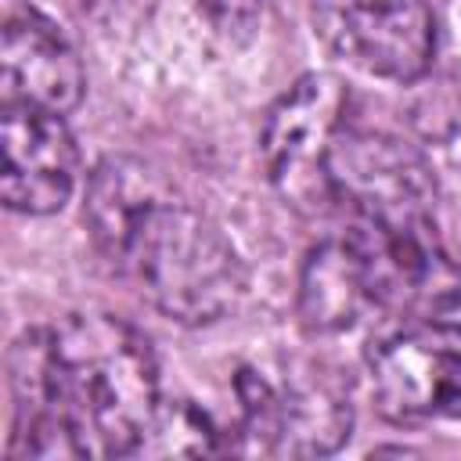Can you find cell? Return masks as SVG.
Wrapping results in <instances>:
<instances>
[{"mask_svg":"<svg viewBox=\"0 0 461 461\" xmlns=\"http://www.w3.org/2000/svg\"><path fill=\"white\" fill-rule=\"evenodd\" d=\"M367 385L396 425L461 421V324L429 317L382 339L367 357Z\"/></svg>","mask_w":461,"mask_h":461,"instance_id":"cell-7","label":"cell"},{"mask_svg":"<svg viewBox=\"0 0 461 461\" xmlns=\"http://www.w3.org/2000/svg\"><path fill=\"white\" fill-rule=\"evenodd\" d=\"M321 36L367 76L414 83L429 72L436 22L425 0H313Z\"/></svg>","mask_w":461,"mask_h":461,"instance_id":"cell-8","label":"cell"},{"mask_svg":"<svg viewBox=\"0 0 461 461\" xmlns=\"http://www.w3.org/2000/svg\"><path fill=\"white\" fill-rule=\"evenodd\" d=\"M83 90L79 54L50 18L36 11L7 18L0 40V104H32L65 115L83 101Z\"/></svg>","mask_w":461,"mask_h":461,"instance_id":"cell-10","label":"cell"},{"mask_svg":"<svg viewBox=\"0 0 461 461\" xmlns=\"http://www.w3.org/2000/svg\"><path fill=\"white\" fill-rule=\"evenodd\" d=\"M68 4L104 32H130L151 18L158 0H68Z\"/></svg>","mask_w":461,"mask_h":461,"instance_id":"cell-14","label":"cell"},{"mask_svg":"<svg viewBox=\"0 0 461 461\" xmlns=\"http://www.w3.org/2000/svg\"><path fill=\"white\" fill-rule=\"evenodd\" d=\"M346 122V86L328 72H310L267 112L263 162L288 205L299 212H328V151Z\"/></svg>","mask_w":461,"mask_h":461,"instance_id":"cell-6","label":"cell"},{"mask_svg":"<svg viewBox=\"0 0 461 461\" xmlns=\"http://www.w3.org/2000/svg\"><path fill=\"white\" fill-rule=\"evenodd\" d=\"M238 432L249 450L317 457L346 443L353 411L342 378L313 360L249 364L234 378Z\"/></svg>","mask_w":461,"mask_h":461,"instance_id":"cell-3","label":"cell"},{"mask_svg":"<svg viewBox=\"0 0 461 461\" xmlns=\"http://www.w3.org/2000/svg\"><path fill=\"white\" fill-rule=\"evenodd\" d=\"M14 457L137 454L158 407L151 342L112 313H68L11 349Z\"/></svg>","mask_w":461,"mask_h":461,"instance_id":"cell-1","label":"cell"},{"mask_svg":"<svg viewBox=\"0 0 461 461\" xmlns=\"http://www.w3.org/2000/svg\"><path fill=\"white\" fill-rule=\"evenodd\" d=\"M331 205L346 220L407 223L432 220L436 176L425 155L382 130H360L342 122L328 151Z\"/></svg>","mask_w":461,"mask_h":461,"instance_id":"cell-5","label":"cell"},{"mask_svg":"<svg viewBox=\"0 0 461 461\" xmlns=\"http://www.w3.org/2000/svg\"><path fill=\"white\" fill-rule=\"evenodd\" d=\"M187 4L198 14V22L230 47L249 43L263 14V0H187Z\"/></svg>","mask_w":461,"mask_h":461,"instance_id":"cell-13","label":"cell"},{"mask_svg":"<svg viewBox=\"0 0 461 461\" xmlns=\"http://www.w3.org/2000/svg\"><path fill=\"white\" fill-rule=\"evenodd\" d=\"M0 194L25 216L58 212L79 173L76 140L58 112L32 104H0Z\"/></svg>","mask_w":461,"mask_h":461,"instance_id":"cell-9","label":"cell"},{"mask_svg":"<svg viewBox=\"0 0 461 461\" xmlns=\"http://www.w3.org/2000/svg\"><path fill=\"white\" fill-rule=\"evenodd\" d=\"M212 421L187 400H169L158 407L137 454H212L220 443Z\"/></svg>","mask_w":461,"mask_h":461,"instance_id":"cell-12","label":"cell"},{"mask_svg":"<svg viewBox=\"0 0 461 461\" xmlns=\"http://www.w3.org/2000/svg\"><path fill=\"white\" fill-rule=\"evenodd\" d=\"M357 249L375 313L429 321L461 303V267L436 234V220L342 227Z\"/></svg>","mask_w":461,"mask_h":461,"instance_id":"cell-4","label":"cell"},{"mask_svg":"<svg viewBox=\"0 0 461 461\" xmlns=\"http://www.w3.org/2000/svg\"><path fill=\"white\" fill-rule=\"evenodd\" d=\"M94 249L180 324H212L238 310L249 277L227 234L173 198L148 166L108 158L94 169L83 205Z\"/></svg>","mask_w":461,"mask_h":461,"instance_id":"cell-2","label":"cell"},{"mask_svg":"<svg viewBox=\"0 0 461 461\" xmlns=\"http://www.w3.org/2000/svg\"><path fill=\"white\" fill-rule=\"evenodd\" d=\"M371 310L364 270L346 230L324 238L303 263L299 317L317 335H339L357 328Z\"/></svg>","mask_w":461,"mask_h":461,"instance_id":"cell-11","label":"cell"}]
</instances>
